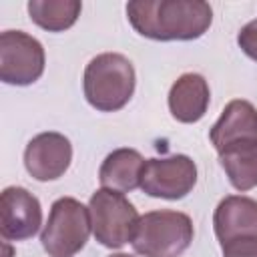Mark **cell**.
I'll list each match as a JSON object with an SVG mask.
<instances>
[{"label":"cell","instance_id":"52a82bcc","mask_svg":"<svg viewBox=\"0 0 257 257\" xmlns=\"http://www.w3.org/2000/svg\"><path fill=\"white\" fill-rule=\"evenodd\" d=\"M197 185V165L187 155L149 159L141 177V189L149 197L177 201Z\"/></svg>","mask_w":257,"mask_h":257},{"label":"cell","instance_id":"5bb4252c","mask_svg":"<svg viewBox=\"0 0 257 257\" xmlns=\"http://www.w3.org/2000/svg\"><path fill=\"white\" fill-rule=\"evenodd\" d=\"M219 163L237 191L257 187V143H235L219 153Z\"/></svg>","mask_w":257,"mask_h":257},{"label":"cell","instance_id":"7c38bea8","mask_svg":"<svg viewBox=\"0 0 257 257\" xmlns=\"http://www.w3.org/2000/svg\"><path fill=\"white\" fill-rule=\"evenodd\" d=\"M209 84L197 72L181 74L169 90V110L175 120L185 124L199 122L209 108Z\"/></svg>","mask_w":257,"mask_h":257},{"label":"cell","instance_id":"8992f818","mask_svg":"<svg viewBox=\"0 0 257 257\" xmlns=\"http://www.w3.org/2000/svg\"><path fill=\"white\" fill-rule=\"evenodd\" d=\"M46 64L42 44L22 32L4 30L0 34V80L14 86H28L36 82Z\"/></svg>","mask_w":257,"mask_h":257},{"label":"cell","instance_id":"8fae6325","mask_svg":"<svg viewBox=\"0 0 257 257\" xmlns=\"http://www.w3.org/2000/svg\"><path fill=\"white\" fill-rule=\"evenodd\" d=\"M213 229L221 243L237 237H257V201L243 195L221 199L213 213Z\"/></svg>","mask_w":257,"mask_h":257},{"label":"cell","instance_id":"2e32d148","mask_svg":"<svg viewBox=\"0 0 257 257\" xmlns=\"http://www.w3.org/2000/svg\"><path fill=\"white\" fill-rule=\"evenodd\" d=\"M223 257H257V237H237L221 243Z\"/></svg>","mask_w":257,"mask_h":257},{"label":"cell","instance_id":"6da1fadb","mask_svg":"<svg viewBox=\"0 0 257 257\" xmlns=\"http://www.w3.org/2000/svg\"><path fill=\"white\" fill-rule=\"evenodd\" d=\"M126 18L151 40H197L209 30L213 10L203 0H133L126 4Z\"/></svg>","mask_w":257,"mask_h":257},{"label":"cell","instance_id":"9c48e42d","mask_svg":"<svg viewBox=\"0 0 257 257\" xmlns=\"http://www.w3.org/2000/svg\"><path fill=\"white\" fill-rule=\"evenodd\" d=\"M72 161L70 141L54 131L32 137L24 149V167L36 181L60 179Z\"/></svg>","mask_w":257,"mask_h":257},{"label":"cell","instance_id":"4fadbf2b","mask_svg":"<svg viewBox=\"0 0 257 257\" xmlns=\"http://www.w3.org/2000/svg\"><path fill=\"white\" fill-rule=\"evenodd\" d=\"M147 161L135 149H114L106 155L98 169V181L102 189L131 193L141 187V177L145 171Z\"/></svg>","mask_w":257,"mask_h":257},{"label":"cell","instance_id":"3957f363","mask_svg":"<svg viewBox=\"0 0 257 257\" xmlns=\"http://www.w3.org/2000/svg\"><path fill=\"white\" fill-rule=\"evenodd\" d=\"M195 229L187 213L161 209L139 217L131 245L143 257H179L193 241Z\"/></svg>","mask_w":257,"mask_h":257},{"label":"cell","instance_id":"ac0fdd59","mask_svg":"<svg viewBox=\"0 0 257 257\" xmlns=\"http://www.w3.org/2000/svg\"><path fill=\"white\" fill-rule=\"evenodd\" d=\"M108 257H135V255H128V253H112Z\"/></svg>","mask_w":257,"mask_h":257},{"label":"cell","instance_id":"e0dca14e","mask_svg":"<svg viewBox=\"0 0 257 257\" xmlns=\"http://www.w3.org/2000/svg\"><path fill=\"white\" fill-rule=\"evenodd\" d=\"M237 44H239V48H241L251 60L257 62V18L251 20V22H247V24L239 30V34H237Z\"/></svg>","mask_w":257,"mask_h":257},{"label":"cell","instance_id":"ba28073f","mask_svg":"<svg viewBox=\"0 0 257 257\" xmlns=\"http://www.w3.org/2000/svg\"><path fill=\"white\" fill-rule=\"evenodd\" d=\"M42 225L40 201L24 187H6L0 195V235L6 241H24Z\"/></svg>","mask_w":257,"mask_h":257},{"label":"cell","instance_id":"7a4b0ae2","mask_svg":"<svg viewBox=\"0 0 257 257\" xmlns=\"http://www.w3.org/2000/svg\"><path fill=\"white\" fill-rule=\"evenodd\" d=\"M135 66L118 52L96 54L84 68L82 90L86 102L100 112H114L126 106L135 92Z\"/></svg>","mask_w":257,"mask_h":257},{"label":"cell","instance_id":"30bf717a","mask_svg":"<svg viewBox=\"0 0 257 257\" xmlns=\"http://www.w3.org/2000/svg\"><path fill=\"white\" fill-rule=\"evenodd\" d=\"M209 139L217 153L235 143H257V108L243 98L231 100L211 126Z\"/></svg>","mask_w":257,"mask_h":257},{"label":"cell","instance_id":"277c9868","mask_svg":"<svg viewBox=\"0 0 257 257\" xmlns=\"http://www.w3.org/2000/svg\"><path fill=\"white\" fill-rule=\"evenodd\" d=\"M92 231L90 211L74 197H60L52 203L40 243L50 257H74Z\"/></svg>","mask_w":257,"mask_h":257},{"label":"cell","instance_id":"9a60e30c","mask_svg":"<svg viewBox=\"0 0 257 257\" xmlns=\"http://www.w3.org/2000/svg\"><path fill=\"white\" fill-rule=\"evenodd\" d=\"M82 4L78 0H30L28 14L34 24L48 32L68 30L80 16Z\"/></svg>","mask_w":257,"mask_h":257},{"label":"cell","instance_id":"5b68a950","mask_svg":"<svg viewBox=\"0 0 257 257\" xmlns=\"http://www.w3.org/2000/svg\"><path fill=\"white\" fill-rule=\"evenodd\" d=\"M88 211L92 235L100 245L108 249H120L122 245L131 243L139 213L122 193L100 187L92 193Z\"/></svg>","mask_w":257,"mask_h":257}]
</instances>
